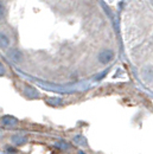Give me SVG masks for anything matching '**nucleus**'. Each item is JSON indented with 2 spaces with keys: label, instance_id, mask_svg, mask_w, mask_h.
Here are the masks:
<instances>
[{
  "label": "nucleus",
  "instance_id": "obj_2",
  "mask_svg": "<svg viewBox=\"0 0 153 154\" xmlns=\"http://www.w3.org/2000/svg\"><path fill=\"white\" fill-rule=\"evenodd\" d=\"M2 123L6 125V126H13L17 123V120L12 116H4L2 117Z\"/></svg>",
  "mask_w": 153,
  "mask_h": 154
},
{
  "label": "nucleus",
  "instance_id": "obj_5",
  "mask_svg": "<svg viewBox=\"0 0 153 154\" xmlns=\"http://www.w3.org/2000/svg\"><path fill=\"white\" fill-rule=\"evenodd\" d=\"M5 74V69L2 66V64H0V75H4Z\"/></svg>",
  "mask_w": 153,
  "mask_h": 154
},
{
  "label": "nucleus",
  "instance_id": "obj_3",
  "mask_svg": "<svg viewBox=\"0 0 153 154\" xmlns=\"http://www.w3.org/2000/svg\"><path fill=\"white\" fill-rule=\"evenodd\" d=\"M12 140H13V142H14V143L20 145V143H23V142H24L25 137H24V136H21V135H14V136L12 137Z\"/></svg>",
  "mask_w": 153,
  "mask_h": 154
},
{
  "label": "nucleus",
  "instance_id": "obj_1",
  "mask_svg": "<svg viewBox=\"0 0 153 154\" xmlns=\"http://www.w3.org/2000/svg\"><path fill=\"white\" fill-rule=\"evenodd\" d=\"M112 58H113V52L109 51V50H105L103 52H101V54L98 55V60H100V63H102V64H107Z\"/></svg>",
  "mask_w": 153,
  "mask_h": 154
},
{
  "label": "nucleus",
  "instance_id": "obj_6",
  "mask_svg": "<svg viewBox=\"0 0 153 154\" xmlns=\"http://www.w3.org/2000/svg\"><path fill=\"white\" fill-rule=\"evenodd\" d=\"M2 12H4V7H2L1 4H0V16H2Z\"/></svg>",
  "mask_w": 153,
  "mask_h": 154
},
{
  "label": "nucleus",
  "instance_id": "obj_4",
  "mask_svg": "<svg viewBox=\"0 0 153 154\" xmlns=\"http://www.w3.org/2000/svg\"><path fill=\"white\" fill-rule=\"evenodd\" d=\"M0 45L1 46H7L8 45V38L2 33H0Z\"/></svg>",
  "mask_w": 153,
  "mask_h": 154
}]
</instances>
